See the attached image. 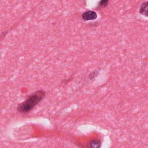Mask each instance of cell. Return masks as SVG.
<instances>
[{"label":"cell","instance_id":"obj_5","mask_svg":"<svg viewBox=\"0 0 148 148\" xmlns=\"http://www.w3.org/2000/svg\"><path fill=\"white\" fill-rule=\"evenodd\" d=\"M108 3V1H106V0H102V1H101L99 2V6H106Z\"/></svg>","mask_w":148,"mask_h":148},{"label":"cell","instance_id":"obj_3","mask_svg":"<svg viewBox=\"0 0 148 148\" xmlns=\"http://www.w3.org/2000/svg\"><path fill=\"white\" fill-rule=\"evenodd\" d=\"M139 12L142 14L148 17V1L142 3L140 6Z\"/></svg>","mask_w":148,"mask_h":148},{"label":"cell","instance_id":"obj_1","mask_svg":"<svg viewBox=\"0 0 148 148\" xmlns=\"http://www.w3.org/2000/svg\"><path fill=\"white\" fill-rule=\"evenodd\" d=\"M44 96L45 92L42 90L35 92L18 106L17 110L21 113H27L29 112L43 99Z\"/></svg>","mask_w":148,"mask_h":148},{"label":"cell","instance_id":"obj_4","mask_svg":"<svg viewBox=\"0 0 148 148\" xmlns=\"http://www.w3.org/2000/svg\"><path fill=\"white\" fill-rule=\"evenodd\" d=\"M101 142L98 140H92L88 143L89 148H100Z\"/></svg>","mask_w":148,"mask_h":148},{"label":"cell","instance_id":"obj_2","mask_svg":"<svg viewBox=\"0 0 148 148\" xmlns=\"http://www.w3.org/2000/svg\"><path fill=\"white\" fill-rule=\"evenodd\" d=\"M82 17L84 20H92L97 17V14L94 11L88 10L82 14Z\"/></svg>","mask_w":148,"mask_h":148}]
</instances>
